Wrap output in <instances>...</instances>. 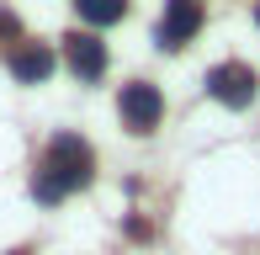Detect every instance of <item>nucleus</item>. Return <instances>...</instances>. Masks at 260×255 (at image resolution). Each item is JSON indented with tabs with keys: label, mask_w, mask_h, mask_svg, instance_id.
<instances>
[{
	"label": "nucleus",
	"mask_w": 260,
	"mask_h": 255,
	"mask_svg": "<svg viewBox=\"0 0 260 255\" xmlns=\"http://www.w3.org/2000/svg\"><path fill=\"white\" fill-rule=\"evenodd\" d=\"M38 176L48 181L58 197H69V192L90 186V176H96V154H90V144H85V138L58 133L53 144H48V160H43V170H38Z\"/></svg>",
	"instance_id": "obj_1"
},
{
	"label": "nucleus",
	"mask_w": 260,
	"mask_h": 255,
	"mask_svg": "<svg viewBox=\"0 0 260 255\" xmlns=\"http://www.w3.org/2000/svg\"><path fill=\"white\" fill-rule=\"evenodd\" d=\"M117 112H122V122L133 128V133H154L159 117H165V96L149 80H133V85H122V101H117Z\"/></svg>",
	"instance_id": "obj_2"
},
{
	"label": "nucleus",
	"mask_w": 260,
	"mask_h": 255,
	"mask_svg": "<svg viewBox=\"0 0 260 255\" xmlns=\"http://www.w3.org/2000/svg\"><path fill=\"white\" fill-rule=\"evenodd\" d=\"M207 96L223 101V107H234V112H244V107L255 101V69H250V64H234V59L218 64V69L207 75Z\"/></svg>",
	"instance_id": "obj_3"
},
{
	"label": "nucleus",
	"mask_w": 260,
	"mask_h": 255,
	"mask_svg": "<svg viewBox=\"0 0 260 255\" xmlns=\"http://www.w3.org/2000/svg\"><path fill=\"white\" fill-rule=\"evenodd\" d=\"M197 27H202V0H170L154 38H159V48H165V53H175L186 38H197Z\"/></svg>",
	"instance_id": "obj_4"
},
{
	"label": "nucleus",
	"mask_w": 260,
	"mask_h": 255,
	"mask_svg": "<svg viewBox=\"0 0 260 255\" xmlns=\"http://www.w3.org/2000/svg\"><path fill=\"white\" fill-rule=\"evenodd\" d=\"M64 59H69V69H75L80 80H101L106 75V43L90 38V32H69L64 38Z\"/></svg>",
	"instance_id": "obj_5"
},
{
	"label": "nucleus",
	"mask_w": 260,
	"mask_h": 255,
	"mask_svg": "<svg viewBox=\"0 0 260 255\" xmlns=\"http://www.w3.org/2000/svg\"><path fill=\"white\" fill-rule=\"evenodd\" d=\"M53 64H58V59H53L48 43H21V48L11 53V75H16L21 85H38V80H48Z\"/></svg>",
	"instance_id": "obj_6"
},
{
	"label": "nucleus",
	"mask_w": 260,
	"mask_h": 255,
	"mask_svg": "<svg viewBox=\"0 0 260 255\" xmlns=\"http://www.w3.org/2000/svg\"><path fill=\"white\" fill-rule=\"evenodd\" d=\"M75 6H80V16H85L90 27H112V21H122L127 0H75Z\"/></svg>",
	"instance_id": "obj_7"
},
{
	"label": "nucleus",
	"mask_w": 260,
	"mask_h": 255,
	"mask_svg": "<svg viewBox=\"0 0 260 255\" xmlns=\"http://www.w3.org/2000/svg\"><path fill=\"white\" fill-rule=\"evenodd\" d=\"M0 43H21V21L11 11H0Z\"/></svg>",
	"instance_id": "obj_8"
},
{
	"label": "nucleus",
	"mask_w": 260,
	"mask_h": 255,
	"mask_svg": "<svg viewBox=\"0 0 260 255\" xmlns=\"http://www.w3.org/2000/svg\"><path fill=\"white\" fill-rule=\"evenodd\" d=\"M11 255H27V250H11Z\"/></svg>",
	"instance_id": "obj_9"
},
{
	"label": "nucleus",
	"mask_w": 260,
	"mask_h": 255,
	"mask_svg": "<svg viewBox=\"0 0 260 255\" xmlns=\"http://www.w3.org/2000/svg\"><path fill=\"white\" fill-rule=\"evenodd\" d=\"M255 21H260V6H255Z\"/></svg>",
	"instance_id": "obj_10"
}]
</instances>
